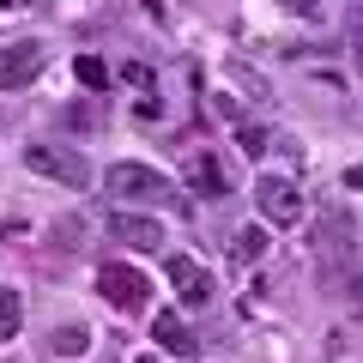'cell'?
I'll list each match as a JSON object with an SVG mask.
<instances>
[{"label": "cell", "mask_w": 363, "mask_h": 363, "mask_svg": "<svg viewBox=\"0 0 363 363\" xmlns=\"http://www.w3.org/2000/svg\"><path fill=\"white\" fill-rule=\"evenodd\" d=\"M104 182H109V194L128 200V206H169V200H176L169 176H164V169H152V164H116Z\"/></svg>", "instance_id": "1"}, {"label": "cell", "mask_w": 363, "mask_h": 363, "mask_svg": "<svg viewBox=\"0 0 363 363\" xmlns=\"http://www.w3.org/2000/svg\"><path fill=\"white\" fill-rule=\"evenodd\" d=\"M97 291H104V303H109V309H121V315H140L145 303H152V279H145L140 267H128V260L97 267Z\"/></svg>", "instance_id": "2"}, {"label": "cell", "mask_w": 363, "mask_h": 363, "mask_svg": "<svg viewBox=\"0 0 363 363\" xmlns=\"http://www.w3.org/2000/svg\"><path fill=\"white\" fill-rule=\"evenodd\" d=\"M25 164L49 182H67V188H85L91 182V164L73 152V145H25Z\"/></svg>", "instance_id": "3"}, {"label": "cell", "mask_w": 363, "mask_h": 363, "mask_svg": "<svg viewBox=\"0 0 363 363\" xmlns=\"http://www.w3.org/2000/svg\"><path fill=\"white\" fill-rule=\"evenodd\" d=\"M255 206L267 224H297L303 218V188L291 176H260L255 182Z\"/></svg>", "instance_id": "4"}, {"label": "cell", "mask_w": 363, "mask_h": 363, "mask_svg": "<svg viewBox=\"0 0 363 363\" xmlns=\"http://www.w3.org/2000/svg\"><path fill=\"white\" fill-rule=\"evenodd\" d=\"M43 61H49V49H43V43H6V49H0V91H25L30 79L43 73Z\"/></svg>", "instance_id": "5"}, {"label": "cell", "mask_w": 363, "mask_h": 363, "mask_svg": "<svg viewBox=\"0 0 363 363\" xmlns=\"http://www.w3.org/2000/svg\"><path fill=\"white\" fill-rule=\"evenodd\" d=\"M169 285H176L182 309H206V303L218 297V285H212V272L200 267V260H188V255H176V260H169Z\"/></svg>", "instance_id": "6"}, {"label": "cell", "mask_w": 363, "mask_h": 363, "mask_svg": "<svg viewBox=\"0 0 363 363\" xmlns=\"http://www.w3.org/2000/svg\"><path fill=\"white\" fill-rule=\"evenodd\" d=\"M109 236L128 242V248H140V255L164 248V224H157L152 212H109Z\"/></svg>", "instance_id": "7"}, {"label": "cell", "mask_w": 363, "mask_h": 363, "mask_svg": "<svg viewBox=\"0 0 363 363\" xmlns=\"http://www.w3.org/2000/svg\"><path fill=\"white\" fill-rule=\"evenodd\" d=\"M321 248L333 260H351V248H357V224H351L345 206H327L321 212Z\"/></svg>", "instance_id": "8"}, {"label": "cell", "mask_w": 363, "mask_h": 363, "mask_svg": "<svg viewBox=\"0 0 363 363\" xmlns=\"http://www.w3.org/2000/svg\"><path fill=\"white\" fill-rule=\"evenodd\" d=\"M152 339L169 351V357H194V351H200V345H194V333H188V321H182L176 309H164V315L152 321Z\"/></svg>", "instance_id": "9"}, {"label": "cell", "mask_w": 363, "mask_h": 363, "mask_svg": "<svg viewBox=\"0 0 363 363\" xmlns=\"http://www.w3.org/2000/svg\"><path fill=\"white\" fill-rule=\"evenodd\" d=\"M260 255H267V224H248V230L230 236V260L236 267H255Z\"/></svg>", "instance_id": "10"}, {"label": "cell", "mask_w": 363, "mask_h": 363, "mask_svg": "<svg viewBox=\"0 0 363 363\" xmlns=\"http://www.w3.org/2000/svg\"><path fill=\"white\" fill-rule=\"evenodd\" d=\"M18 327H25V291L0 285V339H18Z\"/></svg>", "instance_id": "11"}, {"label": "cell", "mask_w": 363, "mask_h": 363, "mask_svg": "<svg viewBox=\"0 0 363 363\" xmlns=\"http://www.w3.org/2000/svg\"><path fill=\"white\" fill-rule=\"evenodd\" d=\"M49 351H55V357H85V351H91V333H85V327H55V333H49Z\"/></svg>", "instance_id": "12"}, {"label": "cell", "mask_w": 363, "mask_h": 363, "mask_svg": "<svg viewBox=\"0 0 363 363\" xmlns=\"http://www.w3.org/2000/svg\"><path fill=\"white\" fill-rule=\"evenodd\" d=\"M73 73H79V85H91V91H104V85H109V67L97 61V55H79Z\"/></svg>", "instance_id": "13"}, {"label": "cell", "mask_w": 363, "mask_h": 363, "mask_svg": "<svg viewBox=\"0 0 363 363\" xmlns=\"http://www.w3.org/2000/svg\"><path fill=\"white\" fill-rule=\"evenodd\" d=\"M194 188H200V194H224V176H218L212 157H200V164H194Z\"/></svg>", "instance_id": "14"}, {"label": "cell", "mask_w": 363, "mask_h": 363, "mask_svg": "<svg viewBox=\"0 0 363 363\" xmlns=\"http://www.w3.org/2000/svg\"><path fill=\"white\" fill-rule=\"evenodd\" d=\"M345 37H351V61L363 67V6H351V13H345Z\"/></svg>", "instance_id": "15"}, {"label": "cell", "mask_w": 363, "mask_h": 363, "mask_svg": "<svg viewBox=\"0 0 363 363\" xmlns=\"http://www.w3.org/2000/svg\"><path fill=\"white\" fill-rule=\"evenodd\" d=\"M242 152L260 157V152H267V133H260V128H242Z\"/></svg>", "instance_id": "16"}, {"label": "cell", "mask_w": 363, "mask_h": 363, "mask_svg": "<svg viewBox=\"0 0 363 363\" xmlns=\"http://www.w3.org/2000/svg\"><path fill=\"white\" fill-rule=\"evenodd\" d=\"M128 85H140V91H152V67H140V61H133V67H128Z\"/></svg>", "instance_id": "17"}, {"label": "cell", "mask_w": 363, "mask_h": 363, "mask_svg": "<svg viewBox=\"0 0 363 363\" xmlns=\"http://www.w3.org/2000/svg\"><path fill=\"white\" fill-rule=\"evenodd\" d=\"M291 13H297V18H315L321 6H315V0H291Z\"/></svg>", "instance_id": "18"}, {"label": "cell", "mask_w": 363, "mask_h": 363, "mask_svg": "<svg viewBox=\"0 0 363 363\" xmlns=\"http://www.w3.org/2000/svg\"><path fill=\"white\" fill-rule=\"evenodd\" d=\"M345 188H363V164H351V169H345Z\"/></svg>", "instance_id": "19"}, {"label": "cell", "mask_w": 363, "mask_h": 363, "mask_svg": "<svg viewBox=\"0 0 363 363\" xmlns=\"http://www.w3.org/2000/svg\"><path fill=\"white\" fill-rule=\"evenodd\" d=\"M133 363H157V357H133Z\"/></svg>", "instance_id": "20"}, {"label": "cell", "mask_w": 363, "mask_h": 363, "mask_svg": "<svg viewBox=\"0 0 363 363\" xmlns=\"http://www.w3.org/2000/svg\"><path fill=\"white\" fill-rule=\"evenodd\" d=\"M0 6H13V0H0Z\"/></svg>", "instance_id": "21"}]
</instances>
